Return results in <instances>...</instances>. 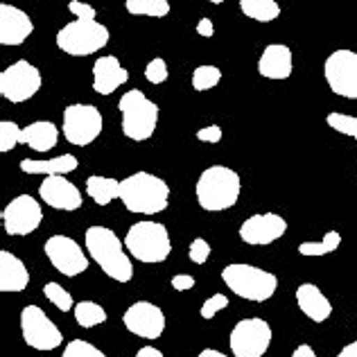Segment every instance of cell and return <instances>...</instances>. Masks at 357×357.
I'll return each instance as SVG.
<instances>
[{"instance_id": "cell-1", "label": "cell", "mask_w": 357, "mask_h": 357, "mask_svg": "<svg viewBox=\"0 0 357 357\" xmlns=\"http://www.w3.org/2000/svg\"><path fill=\"white\" fill-rule=\"evenodd\" d=\"M84 244L91 258L98 262V267L105 274L116 280V283H129L134 278V265L127 256L125 242L114 231L107 227H89L86 236H84Z\"/></svg>"}, {"instance_id": "cell-2", "label": "cell", "mask_w": 357, "mask_h": 357, "mask_svg": "<svg viewBox=\"0 0 357 357\" xmlns=\"http://www.w3.org/2000/svg\"><path fill=\"white\" fill-rule=\"evenodd\" d=\"M120 202L136 215L163 213L170 204V185L156 174L134 172L120 181Z\"/></svg>"}, {"instance_id": "cell-3", "label": "cell", "mask_w": 357, "mask_h": 357, "mask_svg": "<svg viewBox=\"0 0 357 357\" xmlns=\"http://www.w3.org/2000/svg\"><path fill=\"white\" fill-rule=\"evenodd\" d=\"M242 190L240 174L227 165H211L199 174L195 185L197 202L204 211L220 213L229 211L238 204Z\"/></svg>"}, {"instance_id": "cell-4", "label": "cell", "mask_w": 357, "mask_h": 357, "mask_svg": "<svg viewBox=\"0 0 357 357\" xmlns=\"http://www.w3.org/2000/svg\"><path fill=\"white\" fill-rule=\"evenodd\" d=\"M222 280L233 294L253 301V303H265L278 289V278L260 267L247 265V262H231L222 269Z\"/></svg>"}, {"instance_id": "cell-5", "label": "cell", "mask_w": 357, "mask_h": 357, "mask_svg": "<svg viewBox=\"0 0 357 357\" xmlns=\"http://www.w3.org/2000/svg\"><path fill=\"white\" fill-rule=\"evenodd\" d=\"M125 247L138 262L145 265H158L170 258L172 242L170 233H167L165 224L161 222H136L131 224L127 236H125Z\"/></svg>"}, {"instance_id": "cell-6", "label": "cell", "mask_w": 357, "mask_h": 357, "mask_svg": "<svg viewBox=\"0 0 357 357\" xmlns=\"http://www.w3.org/2000/svg\"><path fill=\"white\" fill-rule=\"evenodd\" d=\"M118 109L122 114V134L129 140H149L158 125V107L140 89H131L120 98Z\"/></svg>"}, {"instance_id": "cell-7", "label": "cell", "mask_w": 357, "mask_h": 357, "mask_svg": "<svg viewBox=\"0 0 357 357\" xmlns=\"http://www.w3.org/2000/svg\"><path fill=\"white\" fill-rule=\"evenodd\" d=\"M109 43V30L98 21L77 18L57 32V48L70 57H89Z\"/></svg>"}, {"instance_id": "cell-8", "label": "cell", "mask_w": 357, "mask_h": 357, "mask_svg": "<svg viewBox=\"0 0 357 357\" xmlns=\"http://www.w3.org/2000/svg\"><path fill=\"white\" fill-rule=\"evenodd\" d=\"M271 326L260 317L242 319L229 335L231 353L236 357H262L271 346Z\"/></svg>"}, {"instance_id": "cell-9", "label": "cell", "mask_w": 357, "mask_h": 357, "mask_svg": "<svg viewBox=\"0 0 357 357\" xmlns=\"http://www.w3.org/2000/svg\"><path fill=\"white\" fill-rule=\"evenodd\" d=\"M105 120L98 107L93 105H70L63 111V136L70 145L86 147L96 143V138L102 134Z\"/></svg>"}, {"instance_id": "cell-10", "label": "cell", "mask_w": 357, "mask_h": 357, "mask_svg": "<svg viewBox=\"0 0 357 357\" xmlns=\"http://www.w3.org/2000/svg\"><path fill=\"white\" fill-rule=\"evenodd\" d=\"M41 82V73L36 66L25 59H18L0 73V96L12 105H21V102H27L39 93Z\"/></svg>"}, {"instance_id": "cell-11", "label": "cell", "mask_w": 357, "mask_h": 357, "mask_svg": "<svg viewBox=\"0 0 357 357\" xmlns=\"http://www.w3.org/2000/svg\"><path fill=\"white\" fill-rule=\"evenodd\" d=\"M21 333L25 344L34 351H54L63 342V335L52 319L39 305H25L21 312Z\"/></svg>"}, {"instance_id": "cell-12", "label": "cell", "mask_w": 357, "mask_h": 357, "mask_svg": "<svg viewBox=\"0 0 357 357\" xmlns=\"http://www.w3.org/2000/svg\"><path fill=\"white\" fill-rule=\"evenodd\" d=\"M324 75L335 96L357 100V52L335 50L324 63Z\"/></svg>"}, {"instance_id": "cell-13", "label": "cell", "mask_w": 357, "mask_h": 357, "mask_svg": "<svg viewBox=\"0 0 357 357\" xmlns=\"http://www.w3.org/2000/svg\"><path fill=\"white\" fill-rule=\"evenodd\" d=\"M45 258L50 260V265L59 271V274L75 278L84 274L89 269V258L84 249L79 247V242H75L68 236H52L45 240L43 244Z\"/></svg>"}, {"instance_id": "cell-14", "label": "cell", "mask_w": 357, "mask_h": 357, "mask_svg": "<svg viewBox=\"0 0 357 357\" xmlns=\"http://www.w3.org/2000/svg\"><path fill=\"white\" fill-rule=\"evenodd\" d=\"M3 227L7 236H30L43 222V211L41 204L30 195H18L12 199L3 211Z\"/></svg>"}, {"instance_id": "cell-15", "label": "cell", "mask_w": 357, "mask_h": 357, "mask_svg": "<svg viewBox=\"0 0 357 357\" xmlns=\"http://www.w3.org/2000/svg\"><path fill=\"white\" fill-rule=\"evenodd\" d=\"M122 324L136 337L154 342L165 333V314L163 310L149 303V301H136L134 305H129L122 314Z\"/></svg>"}, {"instance_id": "cell-16", "label": "cell", "mask_w": 357, "mask_h": 357, "mask_svg": "<svg viewBox=\"0 0 357 357\" xmlns=\"http://www.w3.org/2000/svg\"><path fill=\"white\" fill-rule=\"evenodd\" d=\"M287 233V222L276 213H258L242 222L240 240L251 247H265L280 240Z\"/></svg>"}, {"instance_id": "cell-17", "label": "cell", "mask_w": 357, "mask_h": 357, "mask_svg": "<svg viewBox=\"0 0 357 357\" xmlns=\"http://www.w3.org/2000/svg\"><path fill=\"white\" fill-rule=\"evenodd\" d=\"M39 197L54 211H77L82 208V192L79 188L70 183L61 174L45 176L39 185Z\"/></svg>"}, {"instance_id": "cell-18", "label": "cell", "mask_w": 357, "mask_h": 357, "mask_svg": "<svg viewBox=\"0 0 357 357\" xmlns=\"http://www.w3.org/2000/svg\"><path fill=\"white\" fill-rule=\"evenodd\" d=\"M34 32L32 18L16 5H0V43L3 45H23Z\"/></svg>"}, {"instance_id": "cell-19", "label": "cell", "mask_w": 357, "mask_h": 357, "mask_svg": "<svg viewBox=\"0 0 357 357\" xmlns=\"http://www.w3.org/2000/svg\"><path fill=\"white\" fill-rule=\"evenodd\" d=\"M129 82V73L122 68L114 54H105L93 63V91L98 96H111Z\"/></svg>"}, {"instance_id": "cell-20", "label": "cell", "mask_w": 357, "mask_h": 357, "mask_svg": "<svg viewBox=\"0 0 357 357\" xmlns=\"http://www.w3.org/2000/svg\"><path fill=\"white\" fill-rule=\"evenodd\" d=\"M292 50L283 43H269L258 59V73L267 79H287L292 75Z\"/></svg>"}, {"instance_id": "cell-21", "label": "cell", "mask_w": 357, "mask_h": 357, "mask_svg": "<svg viewBox=\"0 0 357 357\" xmlns=\"http://www.w3.org/2000/svg\"><path fill=\"white\" fill-rule=\"evenodd\" d=\"M296 305L314 324H321L333 314L331 301L314 283H301L296 287Z\"/></svg>"}, {"instance_id": "cell-22", "label": "cell", "mask_w": 357, "mask_h": 357, "mask_svg": "<svg viewBox=\"0 0 357 357\" xmlns=\"http://www.w3.org/2000/svg\"><path fill=\"white\" fill-rule=\"evenodd\" d=\"M30 283L25 262L12 251H0V292H23Z\"/></svg>"}, {"instance_id": "cell-23", "label": "cell", "mask_w": 357, "mask_h": 357, "mask_svg": "<svg viewBox=\"0 0 357 357\" xmlns=\"http://www.w3.org/2000/svg\"><path fill=\"white\" fill-rule=\"evenodd\" d=\"M57 140H59V131L50 120H36L21 131V145H27L39 154L54 149Z\"/></svg>"}, {"instance_id": "cell-24", "label": "cell", "mask_w": 357, "mask_h": 357, "mask_svg": "<svg viewBox=\"0 0 357 357\" xmlns=\"http://www.w3.org/2000/svg\"><path fill=\"white\" fill-rule=\"evenodd\" d=\"M77 165H79V161L73 154H61V156L48 158V161H34V158H23V161H21V170L25 174H43V176L61 174V176H66L68 172L77 170Z\"/></svg>"}, {"instance_id": "cell-25", "label": "cell", "mask_w": 357, "mask_h": 357, "mask_svg": "<svg viewBox=\"0 0 357 357\" xmlns=\"http://www.w3.org/2000/svg\"><path fill=\"white\" fill-rule=\"evenodd\" d=\"M86 192L98 206H109L111 202L120 199V181L109 176L93 174L86 178Z\"/></svg>"}, {"instance_id": "cell-26", "label": "cell", "mask_w": 357, "mask_h": 357, "mask_svg": "<svg viewBox=\"0 0 357 357\" xmlns=\"http://www.w3.org/2000/svg\"><path fill=\"white\" fill-rule=\"evenodd\" d=\"M240 9L244 16L258 23H271L280 16V5L276 0H240Z\"/></svg>"}, {"instance_id": "cell-27", "label": "cell", "mask_w": 357, "mask_h": 357, "mask_svg": "<svg viewBox=\"0 0 357 357\" xmlns=\"http://www.w3.org/2000/svg\"><path fill=\"white\" fill-rule=\"evenodd\" d=\"M73 312H75V321L82 328H96L100 324H107L109 319L107 310L100 303H96V301H79Z\"/></svg>"}, {"instance_id": "cell-28", "label": "cell", "mask_w": 357, "mask_h": 357, "mask_svg": "<svg viewBox=\"0 0 357 357\" xmlns=\"http://www.w3.org/2000/svg\"><path fill=\"white\" fill-rule=\"evenodd\" d=\"M340 244H342V233L328 231L321 242H301L298 253L301 256H307V258H319V256H328V253L337 251Z\"/></svg>"}, {"instance_id": "cell-29", "label": "cell", "mask_w": 357, "mask_h": 357, "mask_svg": "<svg viewBox=\"0 0 357 357\" xmlns=\"http://www.w3.org/2000/svg\"><path fill=\"white\" fill-rule=\"evenodd\" d=\"M125 9L131 16L165 18L170 14V3H167V0H127Z\"/></svg>"}, {"instance_id": "cell-30", "label": "cell", "mask_w": 357, "mask_h": 357, "mask_svg": "<svg viewBox=\"0 0 357 357\" xmlns=\"http://www.w3.org/2000/svg\"><path fill=\"white\" fill-rule=\"evenodd\" d=\"M222 82V70L218 66H197L192 73V89L195 91H211Z\"/></svg>"}, {"instance_id": "cell-31", "label": "cell", "mask_w": 357, "mask_h": 357, "mask_svg": "<svg viewBox=\"0 0 357 357\" xmlns=\"http://www.w3.org/2000/svg\"><path fill=\"white\" fill-rule=\"evenodd\" d=\"M43 296L48 298L57 310H61V312H70V310H75V305H77L73 301V294L68 292V289L61 287L59 283H54V280L43 285Z\"/></svg>"}, {"instance_id": "cell-32", "label": "cell", "mask_w": 357, "mask_h": 357, "mask_svg": "<svg viewBox=\"0 0 357 357\" xmlns=\"http://www.w3.org/2000/svg\"><path fill=\"white\" fill-rule=\"evenodd\" d=\"M326 122H328V127L337 131V134H344V136L357 140V118L355 116L337 114V111H335V114H328Z\"/></svg>"}, {"instance_id": "cell-33", "label": "cell", "mask_w": 357, "mask_h": 357, "mask_svg": "<svg viewBox=\"0 0 357 357\" xmlns=\"http://www.w3.org/2000/svg\"><path fill=\"white\" fill-rule=\"evenodd\" d=\"M21 131L23 129H18V125L12 120L0 122V152L7 154V152H12L16 145H21Z\"/></svg>"}, {"instance_id": "cell-34", "label": "cell", "mask_w": 357, "mask_h": 357, "mask_svg": "<svg viewBox=\"0 0 357 357\" xmlns=\"http://www.w3.org/2000/svg\"><path fill=\"white\" fill-rule=\"evenodd\" d=\"M61 357H107L100 349H96L93 344L84 342V340H73L66 344L63 355Z\"/></svg>"}, {"instance_id": "cell-35", "label": "cell", "mask_w": 357, "mask_h": 357, "mask_svg": "<svg viewBox=\"0 0 357 357\" xmlns=\"http://www.w3.org/2000/svg\"><path fill=\"white\" fill-rule=\"evenodd\" d=\"M167 77H170V70H167L165 59L156 57L145 66V79L149 84H163V82H167Z\"/></svg>"}, {"instance_id": "cell-36", "label": "cell", "mask_w": 357, "mask_h": 357, "mask_svg": "<svg viewBox=\"0 0 357 357\" xmlns=\"http://www.w3.org/2000/svg\"><path fill=\"white\" fill-rule=\"evenodd\" d=\"M229 307V298L224 296V294H213L211 298H206L204 301V305H202V310H199V314H202V319H213L218 312H222V310H227Z\"/></svg>"}, {"instance_id": "cell-37", "label": "cell", "mask_w": 357, "mask_h": 357, "mask_svg": "<svg viewBox=\"0 0 357 357\" xmlns=\"http://www.w3.org/2000/svg\"><path fill=\"white\" fill-rule=\"evenodd\" d=\"M188 256H190L195 265H204V262L211 258V244L204 238H195L190 242V247H188Z\"/></svg>"}, {"instance_id": "cell-38", "label": "cell", "mask_w": 357, "mask_h": 357, "mask_svg": "<svg viewBox=\"0 0 357 357\" xmlns=\"http://www.w3.org/2000/svg\"><path fill=\"white\" fill-rule=\"evenodd\" d=\"M68 12L77 18H84V21H96V7H91L89 3H82V0H70L68 3Z\"/></svg>"}, {"instance_id": "cell-39", "label": "cell", "mask_w": 357, "mask_h": 357, "mask_svg": "<svg viewBox=\"0 0 357 357\" xmlns=\"http://www.w3.org/2000/svg\"><path fill=\"white\" fill-rule=\"evenodd\" d=\"M197 138L202 140V143H211V145H218L222 140V127L220 125H208L197 131Z\"/></svg>"}, {"instance_id": "cell-40", "label": "cell", "mask_w": 357, "mask_h": 357, "mask_svg": "<svg viewBox=\"0 0 357 357\" xmlns=\"http://www.w3.org/2000/svg\"><path fill=\"white\" fill-rule=\"evenodd\" d=\"M172 287L176 289V292H188V289L195 287V278L188 276V274H176L172 278Z\"/></svg>"}, {"instance_id": "cell-41", "label": "cell", "mask_w": 357, "mask_h": 357, "mask_svg": "<svg viewBox=\"0 0 357 357\" xmlns=\"http://www.w3.org/2000/svg\"><path fill=\"white\" fill-rule=\"evenodd\" d=\"M197 34H202L204 39H211L215 34V25L211 18H199V23H197Z\"/></svg>"}, {"instance_id": "cell-42", "label": "cell", "mask_w": 357, "mask_h": 357, "mask_svg": "<svg viewBox=\"0 0 357 357\" xmlns=\"http://www.w3.org/2000/svg\"><path fill=\"white\" fill-rule=\"evenodd\" d=\"M292 357H317V353H314V349H312V346H307V344H301V346H296V349H294Z\"/></svg>"}, {"instance_id": "cell-43", "label": "cell", "mask_w": 357, "mask_h": 357, "mask_svg": "<svg viewBox=\"0 0 357 357\" xmlns=\"http://www.w3.org/2000/svg\"><path fill=\"white\" fill-rule=\"evenodd\" d=\"M136 357H165V355L158 349H154V346H143V349L136 353Z\"/></svg>"}, {"instance_id": "cell-44", "label": "cell", "mask_w": 357, "mask_h": 357, "mask_svg": "<svg viewBox=\"0 0 357 357\" xmlns=\"http://www.w3.org/2000/svg\"><path fill=\"white\" fill-rule=\"evenodd\" d=\"M337 357H357V342H351L346 344L344 349L337 353Z\"/></svg>"}, {"instance_id": "cell-45", "label": "cell", "mask_w": 357, "mask_h": 357, "mask_svg": "<svg viewBox=\"0 0 357 357\" xmlns=\"http://www.w3.org/2000/svg\"><path fill=\"white\" fill-rule=\"evenodd\" d=\"M197 357H229V355H224V353L218 351V349H204Z\"/></svg>"}, {"instance_id": "cell-46", "label": "cell", "mask_w": 357, "mask_h": 357, "mask_svg": "<svg viewBox=\"0 0 357 357\" xmlns=\"http://www.w3.org/2000/svg\"><path fill=\"white\" fill-rule=\"evenodd\" d=\"M208 3H213V5H222L224 0H208Z\"/></svg>"}]
</instances>
